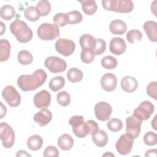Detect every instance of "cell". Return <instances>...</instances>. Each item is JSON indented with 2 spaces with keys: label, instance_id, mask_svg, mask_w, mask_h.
I'll use <instances>...</instances> for the list:
<instances>
[{
  "label": "cell",
  "instance_id": "cell-1",
  "mask_svg": "<svg viewBox=\"0 0 157 157\" xmlns=\"http://www.w3.org/2000/svg\"><path fill=\"white\" fill-rule=\"evenodd\" d=\"M47 75L43 69H37L32 74H24L18 77L17 84L23 91H33L42 86L47 80Z\"/></svg>",
  "mask_w": 157,
  "mask_h": 157
},
{
  "label": "cell",
  "instance_id": "cell-2",
  "mask_svg": "<svg viewBox=\"0 0 157 157\" xmlns=\"http://www.w3.org/2000/svg\"><path fill=\"white\" fill-rule=\"evenodd\" d=\"M10 30L16 39L21 43L29 42L33 36L31 29L23 21L17 19L10 25Z\"/></svg>",
  "mask_w": 157,
  "mask_h": 157
},
{
  "label": "cell",
  "instance_id": "cell-3",
  "mask_svg": "<svg viewBox=\"0 0 157 157\" xmlns=\"http://www.w3.org/2000/svg\"><path fill=\"white\" fill-rule=\"evenodd\" d=\"M103 8L108 11L129 13L134 9V3L130 0H102Z\"/></svg>",
  "mask_w": 157,
  "mask_h": 157
},
{
  "label": "cell",
  "instance_id": "cell-4",
  "mask_svg": "<svg viewBox=\"0 0 157 157\" xmlns=\"http://www.w3.org/2000/svg\"><path fill=\"white\" fill-rule=\"evenodd\" d=\"M37 36L42 40H53L59 36L58 26L52 23H44L37 28Z\"/></svg>",
  "mask_w": 157,
  "mask_h": 157
},
{
  "label": "cell",
  "instance_id": "cell-5",
  "mask_svg": "<svg viewBox=\"0 0 157 157\" xmlns=\"http://www.w3.org/2000/svg\"><path fill=\"white\" fill-rule=\"evenodd\" d=\"M69 123L72 127L74 134L78 138H84L88 134L86 124L82 115H74L70 118Z\"/></svg>",
  "mask_w": 157,
  "mask_h": 157
},
{
  "label": "cell",
  "instance_id": "cell-6",
  "mask_svg": "<svg viewBox=\"0 0 157 157\" xmlns=\"http://www.w3.org/2000/svg\"><path fill=\"white\" fill-rule=\"evenodd\" d=\"M0 138L3 147L6 148H10L14 144V131L12 127L6 122L1 123Z\"/></svg>",
  "mask_w": 157,
  "mask_h": 157
},
{
  "label": "cell",
  "instance_id": "cell-7",
  "mask_svg": "<svg viewBox=\"0 0 157 157\" xmlns=\"http://www.w3.org/2000/svg\"><path fill=\"white\" fill-rule=\"evenodd\" d=\"M155 110L154 105L148 101L142 102L134 110L132 116L140 121L149 119Z\"/></svg>",
  "mask_w": 157,
  "mask_h": 157
},
{
  "label": "cell",
  "instance_id": "cell-8",
  "mask_svg": "<svg viewBox=\"0 0 157 157\" xmlns=\"http://www.w3.org/2000/svg\"><path fill=\"white\" fill-rule=\"evenodd\" d=\"M2 96L7 104L12 107L18 106L21 102V96L12 85L6 86L3 89Z\"/></svg>",
  "mask_w": 157,
  "mask_h": 157
},
{
  "label": "cell",
  "instance_id": "cell-9",
  "mask_svg": "<svg viewBox=\"0 0 157 157\" xmlns=\"http://www.w3.org/2000/svg\"><path fill=\"white\" fill-rule=\"evenodd\" d=\"M45 66L52 73H60L64 72L66 67V62L55 56H50L47 57L44 62Z\"/></svg>",
  "mask_w": 157,
  "mask_h": 157
},
{
  "label": "cell",
  "instance_id": "cell-10",
  "mask_svg": "<svg viewBox=\"0 0 157 157\" xmlns=\"http://www.w3.org/2000/svg\"><path fill=\"white\" fill-rule=\"evenodd\" d=\"M55 47L59 54L64 56H69L74 52L75 45L72 40L59 38L56 41Z\"/></svg>",
  "mask_w": 157,
  "mask_h": 157
},
{
  "label": "cell",
  "instance_id": "cell-11",
  "mask_svg": "<svg viewBox=\"0 0 157 157\" xmlns=\"http://www.w3.org/2000/svg\"><path fill=\"white\" fill-rule=\"evenodd\" d=\"M142 121L134 116H131L126 119V134L132 139H136L140 134Z\"/></svg>",
  "mask_w": 157,
  "mask_h": 157
},
{
  "label": "cell",
  "instance_id": "cell-12",
  "mask_svg": "<svg viewBox=\"0 0 157 157\" xmlns=\"http://www.w3.org/2000/svg\"><path fill=\"white\" fill-rule=\"evenodd\" d=\"M133 142V139L126 134H123L116 142V150L121 155H128L132 150Z\"/></svg>",
  "mask_w": 157,
  "mask_h": 157
},
{
  "label": "cell",
  "instance_id": "cell-13",
  "mask_svg": "<svg viewBox=\"0 0 157 157\" xmlns=\"http://www.w3.org/2000/svg\"><path fill=\"white\" fill-rule=\"evenodd\" d=\"M94 109L97 119L102 121L108 120L112 112V109L110 105L104 101L97 103L95 105Z\"/></svg>",
  "mask_w": 157,
  "mask_h": 157
},
{
  "label": "cell",
  "instance_id": "cell-14",
  "mask_svg": "<svg viewBox=\"0 0 157 157\" xmlns=\"http://www.w3.org/2000/svg\"><path fill=\"white\" fill-rule=\"evenodd\" d=\"M51 101V95L50 93L46 90H43L38 92L33 99L34 105L38 109H45L50 105Z\"/></svg>",
  "mask_w": 157,
  "mask_h": 157
},
{
  "label": "cell",
  "instance_id": "cell-15",
  "mask_svg": "<svg viewBox=\"0 0 157 157\" xmlns=\"http://www.w3.org/2000/svg\"><path fill=\"white\" fill-rule=\"evenodd\" d=\"M101 85L105 91L109 92L113 91L117 85L116 75L112 73H107L103 75L101 78Z\"/></svg>",
  "mask_w": 157,
  "mask_h": 157
},
{
  "label": "cell",
  "instance_id": "cell-16",
  "mask_svg": "<svg viewBox=\"0 0 157 157\" xmlns=\"http://www.w3.org/2000/svg\"><path fill=\"white\" fill-rule=\"evenodd\" d=\"M110 51L114 55H120L124 53L126 49L125 41L121 37H113L110 42Z\"/></svg>",
  "mask_w": 157,
  "mask_h": 157
},
{
  "label": "cell",
  "instance_id": "cell-17",
  "mask_svg": "<svg viewBox=\"0 0 157 157\" xmlns=\"http://www.w3.org/2000/svg\"><path fill=\"white\" fill-rule=\"evenodd\" d=\"M52 119V112L45 109H42L41 110L36 113L33 118L34 121L40 126H46Z\"/></svg>",
  "mask_w": 157,
  "mask_h": 157
},
{
  "label": "cell",
  "instance_id": "cell-18",
  "mask_svg": "<svg viewBox=\"0 0 157 157\" xmlns=\"http://www.w3.org/2000/svg\"><path fill=\"white\" fill-rule=\"evenodd\" d=\"M121 87L126 93H132L138 87L137 80L132 76H125L121 80Z\"/></svg>",
  "mask_w": 157,
  "mask_h": 157
},
{
  "label": "cell",
  "instance_id": "cell-19",
  "mask_svg": "<svg viewBox=\"0 0 157 157\" xmlns=\"http://www.w3.org/2000/svg\"><path fill=\"white\" fill-rule=\"evenodd\" d=\"M143 28L148 39L153 42H156L157 41V23L154 21H146L144 23Z\"/></svg>",
  "mask_w": 157,
  "mask_h": 157
},
{
  "label": "cell",
  "instance_id": "cell-20",
  "mask_svg": "<svg viewBox=\"0 0 157 157\" xmlns=\"http://www.w3.org/2000/svg\"><path fill=\"white\" fill-rule=\"evenodd\" d=\"M110 31L115 35H123L127 29L126 24L121 20H114L109 25Z\"/></svg>",
  "mask_w": 157,
  "mask_h": 157
},
{
  "label": "cell",
  "instance_id": "cell-21",
  "mask_svg": "<svg viewBox=\"0 0 157 157\" xmlns=\"http://www.w3.org/2000/svg\"><path fill=\"white\" fill-rule=\"evenodd\" d=\"M79 42L82 49L90 50L93 51L96 42V39L91 34H85L81 36Z\"/></svg>",
  "mask_w": 157,
  "mask_h": 157
},
{
  "label": "cell",
  "instance_id": "cell-22",
  "mask_svg": "<svg viewBox=\"0 0 157 157\" xmlns=\"http://www.w3.org/2000/svg\"><path fill=\"white\" fill-rule=\"evenodd\" d=\"M74 139L68 134H62L58 139L57 144L58 147L63 150H69L71 149L74 145Z\"/></svg>",
  "mask_w": 157,
  "mask_h": 157
},
{
  "label": "cell",
  "instance_id": "cell-23",
  "mask_svg": "<svg viewBox=\"0 0 157 157\" xmlns=\"http://www.w3.org/2000/svg\"><path fill=\"white\" fill-rule=\"evenodd\" d=\"M93 142L99 147H102L107 145L108 142V136L104 130H99L97 132L92 135Z\"/></svg>",
  "mask_w": 157,
  "mask_h": 157
},
{
  "label": "cell",
  "instance_id": "cell-24",
  "mask_svg": "<svg viewBox=\"0 0 157 157\" xmlns=\"http://www.w3.org/2000/svg\"><path fill=\"white\" fill-rule=\"evenodd\" d=\"M10 53V44L5 39L0 40V61L1 62L7 61Z\"/></svg>",
  "mask_w": 157,
  "mask_h": 157
},
{
  "label": "cell",
  "instance_id": "cell-25",
  "mask_svg": "<svg viewBox=\"0 0 157 157\" xmlns=\"http://www.w3.org/2000/svg\"><path fill=\"white\" fill-rule=\"evenodd\" d=\"M82 4V9L87 15H92L96 13L98 9L97 4L94 0L79 1Z\"/></svg>",
  "mask_w": 157,
  "mask_h": 157
},
{
  "label": "cell",
  "instance_id": "cell-26",
  "mask_svg": "<svg viewBox=\"0 0 157 157\" xmlns=\"http://www.w3.org/2000/svg\"><path fill=\"white\" fill-rule=\"evenodd\" d=\"M43 144L42 138L39 135H33L27 140V146L31 150L36 151L41 148Z\"/></svg>",
  "mask_w": 157,
  "mask_h": 157
},
{
  "label": "cell",
  "instance_id": "cell-27",
  "mask_svg": "<svg viewBox=\"0 0 157 157\" xmlns=\"http://www.w3.org/2000/svg\"><path fill=\"white\" fill-rule=\"evenodd\" d=\"M67 77L69 81L72 83H76L82 80L83 74L81 70L76 67H72L67 71Z\"/></svg>",
  "mask_w": 157,
  "mask_h": 157
},
{
  "label": "cell",
  "instance_id": "cell-28",
  "mask_svg": "<svg viewBox=\"0 0 157 157\" xmlns=\"http://www.w3.org/2000/svg\"><path fill=\"white\" fill-rule=\"evenodd\" d=\"M65 85V80L62 76H56L53 77L49 82L48 86L50 89L54 91L60 90Z\"/></svg>",
  "mask_w": 157,
  "mask_h": 157
},
{
  "label": "cell",
  "instance_id": "cell-29",
  "mask_svg": "<svg viewBox=\"0 0 157 157\" xmlns=\"http://www.w3.org/2000/svg\"><path fill=\"white\" fill-rule=\"evenodd\" d=\"M15 15V9L10 5L6 4L1 7L0 10V16L5 20H10Z\"/></svg>",
  "mask_w": 157,
  "mask_h": 157
},
{
  "label": "cell",
  "instance_id": "cell-30",
  "mask_svg": "<svg viewBox=\"0 0 157 157\" xmlns=\"http://www.w3.org/2000/svg\"><path fill=\"white\" fill-rule=\"evenodd\" d=\"M25 17L31 21H36L40 18V15L34 6H29L24 10Z\"/></svg>",
  "mask_w": 157,
  "mask_h": 157
},
{
  "label": "cell",
  "instance_id": "cell-31",
  "mask_svg": "<svg viewBox=\"0 0 157 157\" xmlns=\"http://www.w3.org/2000/svg\"><path fill=\"white\" fill-rule=\"evenodd\" d=\"M17 59L20 64L28 65L33 62V57L32 54L28 50H21L18 53Z\"/></svg>",
  "mask_w": 157,
  "mask_h": 157
},
{
  "label": "cell",
  "instance_id": "cell-32",
  "mask_svg": "<svg viewBox=\"0 0 157 157\" xmlns=\"http://www.w3.org/2000/svg\"><path fill=\"white\" fill-rule=\"evenodd\" d=\"M36 9L40 16L47 15L51 10V5L49 1L47 0L39 1L36 5Z\"/></svg>",
  "mask_w": 157,
  "mask_h": 157
},
{
  "label": "cell",
  "instance_id": "cell-33",
  "mask_svg": "<svg viewBox=\"0 0 157 157\" xmlns=\"http://www.w3.org/2000/svg\"><path fill=\"white\" fill-rule=\"evenodd\" d=\"M118 61L117 59L110 55L105 56L101 59L102 66L106 69H113L117 66Z\"/></svg>",
  "mask_w": 157,
  "mask_h": 157
},
{
  "label": "cell",
  "instance_id": "cell-34",
  "mask_svg": "<svg viewBox=\"0 0 157 157\" xmlns=\"http://www.w3.org/2000/svg\"><path fill=\"white\" fill-rule=\"evenodd\" d=\"M67 24H76L82 21L83 16L77 10H72L66 13Z\"/></svg>",
  "mask_w": 157,
  "mask_h": 157
},
{
  "label": "cell",
  "instance_id": "cell-35",
  "mask_svg": "<svg viewBox=\"0 0 157 157\" xmlns=\"http://www.w3.org/2000/svg\"><path fill=\"white\" fill-rule=\"evenodd\" d=\"M142 38V33L137 29H132L128 32L126 39L131 44H136L141 40Z\"/></svg>",
  "mask_w": 157,
  "mask_h": 157
},
{
  "label": "cell",
  "instance_id": "cell-36",
  "mask_svg": "<svg viewBox=\"0 0 157 157\" xmlns=\"http://www.w3.org/2000/svg\"><path fill=\"white\" fill-rule=\"evenodd\" d=\"M108 129L112 132H118L120 131L123 128L122 121L118 118H112L107 123Z\"/></svg>",
  "mask_w": 157,
  "mask_h": 157
},
{
  "label": "cell",
  "instance_id": "cell-37",
  "mask_svg": "<svg viewBox=\"0 0 157 157\" xmlns=\"http://www.w3.org/2000/svg\"><path fill=\"white\" fill-rule=\"evenodd\" d=\"M58 103L64 107L67 106L71 102V97L69 94L66 91H62L58 93L56 96Z\"/></svg>",
  "mask_w": 157,
  "mask_h": 157
},
{
  "label": "cell",
  "instance_id": "cell-38",
  "mask_svg": "<svg viewBox=\"0 0 157 157\" xmlns=\"http://www.w3.org/2000/svg\"><path fill=\"white\" fill-rule=\"evenodd\" d=\"M106 48V43L102 39L99 38L96 39V42L94 49L93 50V53L94 55H99L102 54Z\"/></svg>",
  "mask_w": 157,
  "mask_h": 157
},
{
  "label": "cell",
  "instance_id": "cell-39",
  "mask_svg": "<svg viewBox=\"0 0 157 157\" xmlns=\"http://www.w3.org/2000/svg\"><path fill=\"white\" fill-rule=\"evenodd\" d=\"M144 142L145 145L153 146L157 143V135L155 132L148 131L146 132L144 136Z\"/></svg>",
  "mask_w": 157,
  "mask_h": 157
},
{
  "label": "cell",
  "instance_id": "cell-40",
  "mask_svg": "<svg viewBox=\"0 0 157 157\" xmlns=\"http://www.w3.org/2000/svg\"><path fill=\"white\" fill-rule=\"evenodd\" d=\"M94 55L90 50L82 49L80 54V58L83 63L89 64L93 61L94 59Z\"/></svg>",
  "mask_w": 157,
  "mask_h": 157
},
{
  "label": "cell",
  "instance_id": "cell-41",
  "mask_svg": "<svg viewBox=\"0 0 157 157\" xmlns=\"http://www.w3.org/2000/svg\"><path fill=\"white\" fill-rule=\"evenodd\" d=\"M54 24L58 26H64L67 24L66 13H58L53 18Z\"/></svg>",
  "mask_w": 157,
  "mask_h": 157
},
{
  "label": "cell",
  "instance_id": "cell-42",
  "mask_svg": "<svg viewBox=\"0 0 157 157\" xmlns=\"http://www.w3.org/2000/svg\"><path fill=\"white\" fill-rule=\"evenodd\" d=\"M147 94L154 99L156 100V93H157V82L156 81L150 82L147 87Z\"/></svg>",
  "mask_w": 157,
  "mask_h": 157
},
{
  "label": "cell",
  "instance_id": "cell-43",
  "mask_svg": "<svg viewBox=\"0 0 157 157\" xmlns=\"http://www.w3.org/2000/svg\"><path fill=\"white\" fill-rule=\"evenodd\" d=\"M43 155L45 157H58L59 156V151L55 147L49 145L44 150Z\"/></svg>",
  "mask_w": 157,
  "mask_h": 157
},
{
  "label": "cell",
  "instance_id": "cell-44",
  "mask_svg": "<svg viewBox=\"0 0 157 157\" xmlns=\"http://www.w3.org/2000/svg\"><path fill=\"white\" fill-rule=\"evenodd\" d=\"M85 123L87 126L88 134L93 135L99 130L98 124L93 120H88L85 122Z\"/></svg>",
  "mask_w": 157,
  "mask_h": 157
},
{
  "label": "cell",
  "instance_id": "cell-45",
  "mask_svg": "<svg viewBox=\"0 0 157 157\" xmlns=\"http://www.w3.org/2000/svg\"><path fill=\"white\" fill-rule=\"evenodd\" d=\"M157 155V150L156 149H151L146 151L145 156H156Z\"/></svg>",
  "mask_w": 157,
  "mask_h": 157
},
{
  "label": "cell",
  "instance_id": "cell-46",
  "mask_svg": "<svg viewBox=\"0 0 157 157\" xmlns=\"http://www.w3.org/2000/svg\"><path fill=\"white\" fill-rule=\"evenodd\" d=\"M0 104H1V117H0V118L2 119L6 115L7 109H6V107L3 105L2 102H0Z\"/></svg>",
  "mask_w": 157,
  "mask_h": 157
},
{
  "label": "cell",
  "instance_id": "cell-47",
  "mask_svg": "<svg viewBox=\"0 0 157 157\" xmlns=\"http://www.w3.org/2000/svg\"><path fill=\"white\" fill-rule=\"evenodd\" d=\"M16 156H31V155L28 154L26 151H24L22 150L18 151L17 153L16 154Z\"/></svg>",
  "mask_w": 157,
  "mask_h": 157
},
{
  "label": "cell",
  "instance_id": "cell-48",
  "mask_svg": "<svg viewBox=\"0 0 157 157\" xmlns=\"http://www.w3.org/2000/svg\"><path fill=\"white\" fill-rule=\"evenodd\" d=\"M1 35H2L4 32L6 31V26L4 25V23L1 21Z\"/></svg>",
  "mask_w": 157,
  "mask_h": 157
},
{
  "label": "cell",
  "instance_id": "cell-49",
  "mask_svg": "<svg viewBox=\"0 0 157 157\" xmlns=\"http://www.w3.org/2000/svg\"><path fill=\"white\" fill-rule=\"evenodd\" d=\"M102 156H115L113 154H112V153H111L110 152H109V153H105V154H104Z\"/></svg>",
  "mask_w": 157,
  "mask_h": 157
}]
</instances>
